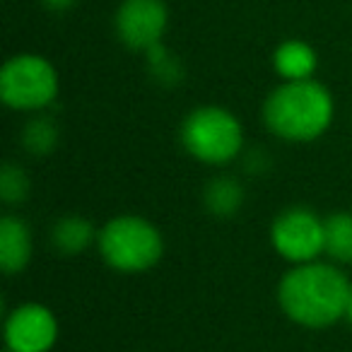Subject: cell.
Here are the masks:
<instances>
[{"label":"cell","mask_w":352,"mask_h":352,"mask_svg":"<svg viewBox=\"0 0 352 352\" xmlns=\"http://www.w3.org/2000/svg\"><path fill=\"white\" fill-rule=\"evenodd\" d=\"M350 280L333 263H299L283 275L278 302L283 314L304 328H328L345 318Z\"/></svg>","instance_id":"6da1fadb"},{"label":"cell","mask_w":352,"mask_h":352,"mask_svg":"<svg viewBox=\"0 0 352 352\" xmlns=\"http://www.w3.org/2000/svg\"><path fill=\"white\" fill-rule=\"evenodd\" d=\"M336 104L318 80H292L275 87L263 102V123L275 138L287 142H311L333 123Z\"/></svg>","instance_id":"7a4b0ae2"},{"label":"cell","mask_w":352,"mask_h":352,"mask_svg":"<svg viewBox=\"0 0 352 352\" xmlns=\"http://www.w3.org/2000/svg\"><path fill=\"white\" fill-rule=\"evenodd\" d=\"M99 254L118 273H145L164 254L162 232L147 217L116 215L99 230Z\"/></svg>","instance_id":"3957f363"},{"label":"cell","mask_w":352,"mask_h":352,"mask_svg":"<svg viewBox=\"0 0 352 352\" xmlns=\"http://www.w3.org/2000/svg\"><path fill=\"white\" fill-rule=\"evenodd\" d=\"M182 145L203 164H230L244 147V128L232 111L208 104V107L193 109L184 118Z\"/></svg>","instance_id":"277c9868"},{"label":"cell","mask_w":352,"mask_h":352,"mask_svg":"<svg viewBox=\"0 0 352 352\" xmlns=\"http://www.w3.org/2000/svg\"><path fill=\"white\" fill-rule=\"evenodd\" d=\"M58 97V73L36 54H17L0 70V99L12 111H41Z\"/></svg>","instance_id":"5b68a950"},{"label":"cell","mask_w":352,"mask_h":352,"mask_svg":"<svg viewBox=\"0 0 352 352\" xmlns=\"http://www.w3.org/2000/svg\"><path fill=\"white\" fill-rule=\"evenodd\" d=\"M270 244L287 263H311L326 254V217L302 206L285 208L270 225Z\"/></svg>","instance_id":"8992f818"},{"label":"cell","mask_w":352,"mask_h":352,"mask_svg":"<svg viewBox=\"0 0 352 352\" xmlns=\"http://www.w3.org/2000/svg\"><path fill=\"white\" fill-rule=\"evenodd\" d=\"M166 25H169V10L164 0H121L113 15L118 41L126 49L142 54L162 44Z\"/></svg>","instance_id":"52a82bcc"},{"label":"cell","mask_w":352,"mask_h":352,"mask_svg":"<svg viewBox=\"0 0 352 352\" xmlns=\"http://www.w3.org/2000/svg\"><path fill=\"white\" fill-rule=\"evenodd\" d=\"M58 340V321L44 304H22L6 316V345L12 352H49Z\"/></svg>","instance_id":"ba28073f"},{"label":"cell","mask_w":352,"mask_h":352,"mask_svg":"<svg viewBox=\"0 0 352 352\" xmlns=\"http://www.w3.org/2000/svg\"><path fill=\"white\" fill-rule=\"evenodd\" d=\"M32 232L20 217L6 215L0 220V268L3 273L15 275L32 261Z\"/></svg>","instance_id":"9c48e42d"},{"label":"cell","mask_w":352,"mask_h":352,"mask_svg":"<svg viewBox=\"0 0 352 352\" xmlns=\"http://www.w3.org/2000/svg\"><path fill=\"white\" fill-rule=\"evenodd\" d=\"M318 65V56L311 44L302 39H287L275 49L273 68L285 82L292 80H309L314 78Z\"/></svg>","instance_id":"30bf717a"},{"label":"cell","mask_w":352,"mask_h":352,"mask_svg":"<svg viewBox=\"0 0 352 352\" xmlns=\"http://www.w3.org/2000/svg\"><path fill=\"white\" fill-rule=\"evenodd\" d=\"M97 239V227L92 225V220H87L82 215H65L60 220H56V225L51 227V244L65 256L82 254Z\"/></svg>","instance_id":"8fae6325"},{"label":"cell","mask_w":352,"mask_h":352,"mask_svg":"<svg viewBox=\"0 0 352 352\" xmlns=\"http://www.w3.org/2000/svg\"><path fill=\"white\" fill-rule=\"evenodd\" d=\"M244 198L246 193L241 182L227 174L210 179L206 184V188H203V206H206V210L215 217H222V220L225 217H234L241 210V206H244Z\"/></svg>","instance_id":"7c38bea8"},{"label":"cell","mask_w":352,"mask_h":352,"mask_svg":"<svg viewBox=\"0 0 352 352\" xmlns=\"http://www.w3.org/2000/svg\"><path fill=\"white\" fill-rule=\"evenodd\" d=\"M326 254L338 263H352V212L340 210L326 217Z\"/></svg>","instance_id":"4fadbf2b"},{"label":"cell","mask_w":352,"mask_h":352,"mask_svg":"<svg viewBox=\"0 0 352 352\" xmlns=\"http://www.w3.org/2000/svg\"><path fill=\"white\" fill-rule=\"evenodd\" d=\"M58 126L54 118L49 116H36L32 121H27V126L22 128V147L30 155L44 157L51 155L58 145Z\"/></svg>","instance_id":"5bb4252c"},{"label":"cell","mask_w":352,"mask_h":352,"mask_svg":"<svg viewBox=\"0 0 352 352\" xmlns=\"http://www.w3.org/2000/svg\"><path fill=\"white\" fill-rule=\"evenodd\" d=\"M147 56V70H150L152 80L160 82L162 87H176L184 80V65L176 58L164 44L152 46L150 51H145Z\"/></svg>","instance_id":"9a60e30c"},{"label":"cell","mask_w":352,"mask_h":352,"mask_svg":"<svg viewBox=\"0 0 352 352\" xmlns=\"http://www.w3.org/2000/svg\"><path fill=\"white\" fill-rule=\"evenodd\" d=\"M30 196V176L15 162H6L0 169V198L6 206H20Z\"/></svg>","instance_id":"2e32d148"},{"label":"cell","mask_w":352,"mask_h":352,"mask_svg":"<svg viewBox=\"0 0 352 352\" xmlns=\"http://www.w3.org/2000/svg\"><path fill=\"white\" fill-rule=\"evenodd\" d=\"M270 166V157L265 155L263 150H251L246 155V171L251 174H258V171H265Z\"/></svg>","instance_id":"e0dca14e"},{"label":"cell","mask_w":352,"mask_h":352,"mask_svg":"<svg viewBox=\"0 0 352 352\" xmlns=\"http://www.w3.org/2000/svg\"><path fill=\"white\" fill-rule=\"evenodd\" d=\"M49 10H54V12H65V10H70V8L78 3V0H41Z\"/></svg>","instance_id":"ac0fdd59"},{"label":"cell","mask_w":352,"mask_h":352,"mask_svg":"<svg viewBox=\"0 0 352 352\" xmlns=\"http://www.w3.org/2000/svg\"><path fill=\"white\" fill-rule=\"evenodd\" d=\"M345 318L352 323V285H350V294H347V309H345Z\"/></svg>","instance_id":"d6986e66"},{"label":"cell","mask_w":352,"mask_h":352,"mask_svg":"<svg viewBox=\"0 0 352 352\" xmlns=\"http://www.w3.org/2000/svg\"><path fill=\"white\" fill-rule=\"evenodd\" d=\"M6 352H12V350H6Z\"/></svg>","instance_id":"ffe728a7"}]
</instances>
